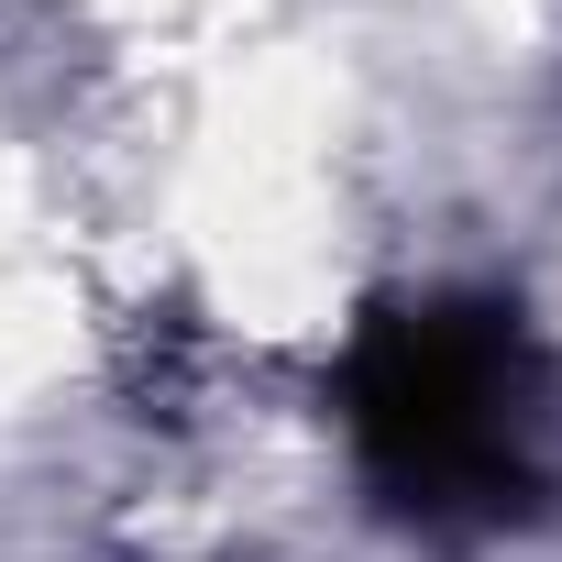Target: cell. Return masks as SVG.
Returning a JSON list of instances; mask_svg holds the SVG:
<instances>
[{
    "mask_svg": "<svg viewBox=\"0 0 562 562\" xmlns=\"http://www.w3.org/2000/svg\"><path fill=\"white\" fill-rule=\"evenodd\" d=\"M342 430L386 518L485 540L551 507V364L507 299H386L342 364Z\"/></svg>",
    "mask_w": 562,
    "mask_h": 562,
    "instance_id": "1",
    "label": "cell"
}]
</instances>
